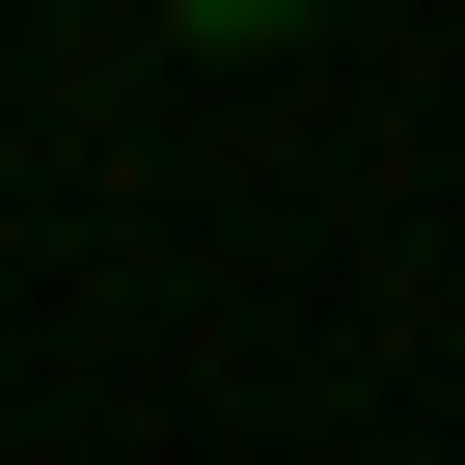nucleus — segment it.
<instances>
[{"label": "nucleus", "mask_w": 465, "mask_h": 465, "mask_svg": "<svg viewBox=\"0 0 465 465\" xmlns=\"http://www.w3.org/2000/svg\"><path fill=\"white\" fill-rule=\"evenodd\" d=\"M164 28H192V55H274V28H302V0H164Z\"/></svg>", "instance_id": "f257e3e1"}]
</instances>
